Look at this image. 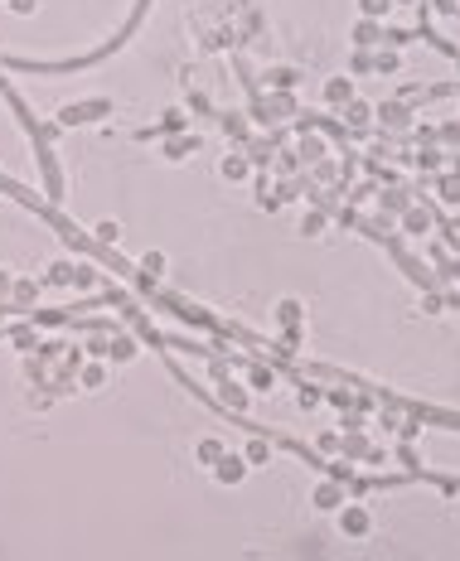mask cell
Wrapping results in <instances>:
<instances>
[{
  "instance_id": "1",
  "label": "cell",
  "mask_w": 460,
  "mask_h": 561,
  "mask_svg": "<svg viewBox=\"0 0 460 561\" xmlns=\"http://www.w3.org/2000/svg\"><path fill=\"white\" fill-rule=\"evenodd\" d=\"M344 532H364V513H344Z\"/></svg>"
}]
</instances>
